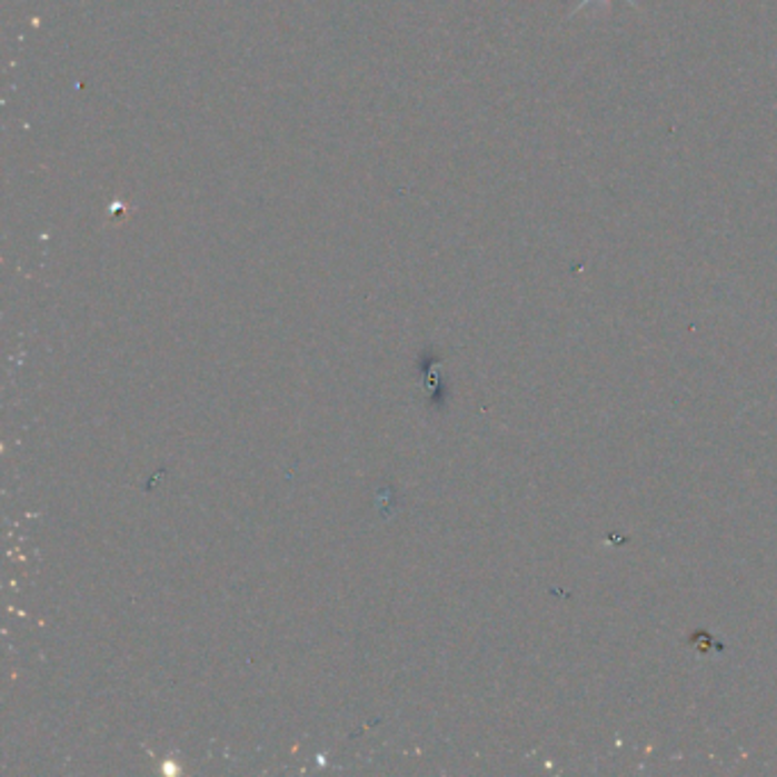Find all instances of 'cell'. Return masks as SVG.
Listing matches in <instances>:
<instances>
[{
	"label": "cell",
	"instance_id": "1",
	"mask_svg": "<svg viewBox=\"0 0 777 777\" xmlns=\"http://www.w3.org/2000/svg\"><path fill=\"white\" fill-rule=\"evenodd\" d=\"M607 3H609V0H579V3L575 6V10H572V14H579L581 10H586V8H590V6H607ZM622 3L636 8V6H638V0H622Z\"/></svg>",
	"mask_w": 777,
	"mask_h": 777
}]
</instances>
